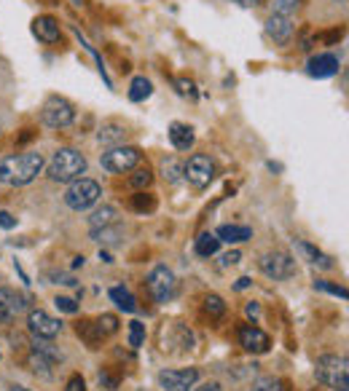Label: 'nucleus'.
Here are the masks:
<instances>
[{"instance_id":"a19ab883","label":"nucleus","mask_w":349,"mask_h":391,"mask_svg":"<svg viewBox=\"0 0 349 391\" xmlns=\"http://www.w3.org/2000/svg\"><path fill=\"white\" fill-rule=\"evenodd\" d=\"M239 260H242V255H239L237 250H231V252H226V255H223V260H221V263H223V266H237Z\"/></svg>"},{"instance_id":"09e8293b","label":"nucleus","mask_w":349,"mask_h":391,"mask_svg":"<svg viewBox=\"0 0 349 391\" xmlns=\"http://www.w3.org/2000/svg\"><path fill=\"white\" fill-rule=\"evenodd\" d=\"M333 391H347V386H339V389H333Z\"/></svg>"},{"instance_id":"79ce46f5","label":"nucleus","mask_w":349,"mask_h":391,"mask_svg":"<svg viewBox=\"0 0 349 391\" xmlns=\"http://www.w3.org/2000/svg\"><path fill=\"white\" fill-rule=\"evenodd\" d=\"M231 3H239L244 8H255V6H263L266 0H231Z\"/></svg>"},{"instance_id":"9b49d317","label":"nucleus","mask_w":349,"mask_h":391,"mask_svg":"<svg viewBox=\"0 0 349 391\" xmlns=\"http://www.w3.org/2000/svg\"><path fill=\"white\" fill-rule=\"evenodd\" d=\"M199 381V373L188 367V370H164V373H158V383H161V389L167 391H191L193 383Z\"/></svg>"},{"instance_id":"8fccbe9b","label":"nucleus","mask_w":349,"mask_h":391,"mask_svg":"<svg viewBox=\"0 0 349 391\" xmlns=\"http://www.w3.org/2000/svg\"><path fill=\"white\" fill-rule=\"evenodd\" d=\"M73 3H78V6H81V3H84V0H73Z\"/></svg>"},{"instance_id":"4c0bfd02","label":"nucleus","mask_w":349,"mask_h":391,"mask_svg":"<svg viewBox=\"0 0 349 391\" xmlns=\"http://www.w3.org/2000/svg\"><path fill=\"white\" fill-rule=\"evenodd\" d=\"M65 391H87V381L81 378V375H70L68 386H65Z\"/></svg>"},{"instance_id":"c03bdc74","label":"nucleus","mask_w":349,"mask_h":391,"mask_svg":"<svg viewBox=\"0 0 349 391\" xmlns=\"http://www.w3.org/2000/svg\"><path fill=\"white\" fill-rule=\"evenodd\" d=\"M193 391H223L218 383H205V386H199V389H193Z\"/></svg>"},{"instance_id":"39448f33","label":"nucleus","mask_w":349,"mask_h":391,"mask_svg":"<svg viewBox=\"0 0 349 391\" xmlns=\"http://www.w3.org/2000/svg\"><path fill=\"white\" fill-rule=\"evenodd\" d=\"M40 121L52 129H68L70 123L75 121V107L73 102H68L65 97H49L43 107H40Z\"/></svg>"},{"instance_id":"a18cd8bd","label":"nucleus","mask_w":349,"mask_h":391,"mask_svg":"<svg viewBox=\"0 0 349 391\" xmlns=\"http://www.w3.org/2000/svg\"><path fill=\"white\" fill-rule=\"evenodd\" d=\"M33 129H24V135L19 137V142H22V145H24V142H30V139H33Z\"/></svg>"},{"instance_id":"f257e3e1","label":"nucleus","mask_w":349,"mask_h":391,"mask_svg":"<svg viewBox=\"0 0 349 391\" xmlns=\"http://www.w3.org/2000/svg\"><path fill=\"white\" fill-rule=\"evenodd\" d=\"M40 171H43V155L35 153V151L0 158V183L3 185H11V187L30 185Z\"/></svg>"},{"instance_id":"423d86ee","label":"nucleus","mask_w":349,"mask_h":391,"mask_svg":"<svg viewBox=\"0 0 349 391\" xmlns=\"http://www.w3.org/2000/svg\"><path fill=\"white\" fill-rule=\"evenodd\" d=\"M215 161L205 153H196L188 158V164H183V177L191 183L193 187H207L215 180Z\"/></svg>"},{"instance_id":"aec40b11","label":"nucleus","mask_w":349,"mask_h":391,"mask_svg":"<svg viewBox=\"0 0 349 391\" xmlns=\"http://www.w3.org/2000/svg\"><path fill=\"white\" fill-rule=\"evenodd\" d=\"M151 94H154V84H151L145 75H138V78L129 84V100H132V102H145Z\"/></svg>"},{"instance_id":"cd10ccee","label":"nucleus","mask_w":349,"mask_h":391,"mask_svg":"<svg viewBox=\"0 0 349 391\" xmlns=\"http://www.w3.org/2000/svg\"><path fill=\"white\" fill-rule=\"evenodd\" d=\"M151 183H154V171L148 169V167L145 169H135L129 174V185L135 187V190H142V187H148Z\"/></svg>"},{"instance_id":"bb28decb","label":"nucleus","mask_w":349,"mask_h":391,"mask_svg":"<svg viewBox=\"0 0 349 391\" xmlns=\"http://www.w3.org/2000/svg\"><path fill=\"white\" fill-rule=\"evenodd\" d=\"M27 365H30V370H33L35 375H40V378H52V359L49 357H43V354L33 351L30 359H27Z\"/></svg>"},{"instance_id":"dca6fc26","label":"nucleus","mask_w":349,"mask_h":391,"mask_svg":"<svg viewBox=\"0 0 349 391\" xmlns=\"http://www.w3.org/2000/svg\"><path fill=\"white\" fill-rule=\"evenodd\" d=\"M336 72H339V59L333 54H317V56H312L309 75H314V78H331Z\"/></svg>"},{"instance_id":"f3484780","label":"nucleus","mask_w":349,"mask_h":391,"mask_svg":"<svg viewBox=\"0 0 349 391\" xmlns=\"http://www.w3.org/2000/svg\"><path fill=\"white\" fill-rule=\"evenodd\" d=\"M193 139H196V135H193V129L188 123H180V121L170 123V142H172L174 151H188V148H193Z\"/></svg>"},{"instance_id":"2f4dec72","label":"nucleus","mask_w":349,"mask_h":391,"mask_svg":"<svg viewBox=\"0 0 349 391\" xmlns=\"http://www.w3.org/2000/svg\"><path fill=\"white\" fill-rule=\"evenodd\" d=\"M174 89H177V94H180V97H188V100H196V97H199L196 84L188 81V78H174Z\"/></svg>"},{"instance_id":"b1692460","label":"nucleus","mask_w":349,"mask_h":391,"mask_svg":"<svg viewBox=\"0 0 349 391\" xmlns=\"http://www.w3.org/2000/svg\"><path fill=\"white\" fill-rule=\"evenodd\" d=\"M161 177L167 180V183H180V177H183V164L170 155V158H161Z\"/></svg>"},{"instance_id":"6e6552de","label":"nucleus","mask_w":349,"mask_h":391,"mask_svg":"<svg viewBox=\"0 0 349 391\" xmlns=\"http://www.w3.org/2000/svg\"><path fill=\"white\" fill-rule=\"evenodd\" d=\"M258 266L274 282H285V279H290L296 273V260L288 255V252H266Z\"/></svg>"},{"instance_id":"ddd939ff","label":"nucleus","mask_w":349,"mask_h":391,"mask_svg":"<svg viewBox=\"0 0 349 391\" xmlns=\"http://www.w3.org/2000/svg\"><path fill=\"white\" fill-rule=\"evenodd\" d=\"M293 33H296V27H293V19L290 17L272 14V17L266 19V35H269L277 46H288V43L293 40Z\"/></svg>"},{"instance_id":"72a5a7b5","label":"nucleus","mask_w":349,"mask_h":391,"mask_svg":"<svg viewBox=\"0 0 349 391\" xmlns=\"http://www.w3.org/2000/svg\"><path fill=\"white\" fill-rule=\"evenodd\" d=\"M142 340H145V324L132 322L129 324V346L138 348V346H142Z\"/></svg>"},{"instance_id":"3c124183","label":"nucleus","mask_w":349,"mask_h":391,"mask_svg":"<svg viewBox=\"0 0 349 391\" xmlns=\"http://www.w3.org/2000/svg\"><path fill=\"white\" fill-rule=\"evenodd\" d=\"M336 3H347V0H336Z\"/></svg>"},{"instance_id":"6ab92c4d","label":"nucleus","mask_w":349,"mask_h":391,"mask_svg":"<svg viewBox=\"0 0 349 391\" xmlns=\"http://www.w3.org/2000/svg\"><path fill=\"white\" fill-rule=\"evenodd\" d=\"M215 236L221 238V241H228V244H242V241L253 238V231L247 225H221Z\"/></svg>"},{"instance_id":"20e7f679","label":"nucleus","mask_w":349,"mask_h":391,"mask_svg":"<svg viewBox=\"0 0 349 391\" xmlns=\"http://www.w3.org/2000/svg\"><path fill=\"white\" fill-rule=\"evenodd\" d=\"M314 375H317L320 383H325V386H331V389L347 386V378H349L347 357H333V354L320 357L317 359V367H314Z\"/></svg>"},{"instance_id":"7ed1b4c3","label":"nucleus","mask_w":349,"mask_h":391,"mask_svg":"<svg viewBox=\"0 0 349 391\" xmlns=\"http://www.w3.org/2000/svg\"><path fill=\"white\" fill-rule=\"evenodd\" d=\"M100 196H103L100 183H94L89 177H78V180L70 183L68 193H65V204L73 212H87V209H91V206L100 201Z\"/></svg>"},{"instance_id":"c9c22d12","label":"nucleus","mask_w":349,"mask_h":391,"mask_svg":"<svg viewBox=\"0 0 349 391\" xmlns=\"http://www.w3.org/2000/svg\"><path fill=\"white\" fill-rule=\"evenodd\" d=\"M314 287L322 289V292H331V295H336V298H347V289L336 287V284H331V282H314Z\"/></svg>"},{"instance_id":"473e14b6","label":"nucleus","mask_w":349,"mask_h":391,"mask_svg":"<svg viewBox=\"0 0 349 391\" xmlns=\"http://www.w3.org/2000/svg\"><path fill=\"white\" fill-rule=\"evenodd\" d=\"M298 11V0H274V11L272 14H279V17H290Z\"/></svg>"},{"instance_id":"f704fd0d","label":"nucleus","mask_w":349,"mask_h":391,"mask_svg":"<svg viewBox=\"0 0 349 391\" xmlns=\"http://www.w3.org/2000/svg\"><path fill=\"white\" fill-rule=\"evenodd\" d=\"M250 391H279V383L274 381V378H258Z\"/></svg>"},{"instance_id":"a211bd4d","label":"nucleus","mask_w":349,"mask_h":391,"mask_svg":"<svg viewBox=\"0 0 349 391\" xmlns=\"http://www.w3.org/2000/svg\"><path fill=\"white\" fill-rule=\"evenodd\" d=\"M126 135H129V132H126V126H124V123H119V121H107V123H103V126H100L97 139H100L103 145L116 148V145H121L124 137H126Z\"/></svg>"},{"instance_id":"5701e85b","label":"nucleus","mask_w":349,"mask_h":391,"mask_svg":"<svg viewBox=\"0 0 349 391\" xmlns=\"http://www.w3.org/2000/svg\"><path fill=\"white\" fill-rule=\"evenodd\" d=\"M218 250H221V238L215 236V233H202V236L196 238V255L212 257Z\"/></svg>"},{"instance_id":"e433bc0d","label":"nucleus","mask_w":349,"mask_h":391,"mask_svg":"<svg viewBox=\"0 0 349 391\" xmlns=\"http://www.w3.org/2000/svg\"><path fill=\"white\" fill-rule=\"evenodd\" d=\"M54 306L59 308V311H65V314H78V303L73 298H57Z\"/></svg>"},{"instance_id":"0eeeda50","label":"nucleus","mask_w":349,"mask_h":391,"mask_svg":"<svg viewBox=\"0 0 349 391\" xmlns=\"http://www.w3.org/2000/svg\"><path fill=\"white\" fill-rule=\"evenodd\" d=\"M100 164H103V169L116 171V174L132 171L140 164V151L132 148V145H116V148L105 151L103 158H100Z\"/></svg>"},{"instance_id":"1a4fd4ad","label":"nucleus","mask_w":349,"mask_h":391,"mask_svg":"<svg viewBox=\"0 0 349 391\" xmlns=\"http://www.w3.org/2000/svg\"><path fill=\"white\" fill-rule=\"evenodd\" d=\"M27 330L33 332V338L52 340L59 335L62 324H59V319H54L52 314H46L43 308H33V311L27 314Z\"/></svg>"},{"instance_id":"a878e982","label":"nucleus","mask_w":349,"mask_h":391,"mask_svg":"<svg viewBox=\"0 0 349 391\" xmlns=\"http://www.w3.org/2000/svg\"><path fill=\"white\" fill-rule=\"evenodd\" d=\"M75 332L87 340L89 348H97V346L103 343V335H100V330H97V324L94 322H81L78 327H75Z\"/></svg>"},{"instance_id":"4be33fe9","label":"nucleus","mask_w":349,"mask_h":391,"mask_svg":"<svg viewBox=\"0 0 349 391\" xmlns=\"http://www.w3.org/2000/svg\"><path fill=\"white\" fill-rule=\"evenodd\" d=\"M110 300L121 308V311H126V314H135V311H138V300H135V295H132L126 287L110 289Z\"/></svg>"},{"instance_id":"393cba45","label":"nucleus","mask_w":349,"mask_h":391,"mask_svg":"<svg viewBox=\"0 0 349 391\" xmlns=\"http://www.w3.org/2000/svg\"><path fill=\"white\" fill-rule=\"evenodd\" d=\"M298 250H301L304 255L309 257V260H312L314 266H320V268H331V266H333V263H331V257H328V255H322V252H320L317 247H312L309 241H298Z\"/></svg>"},{"instance_id":"ea45409f","label":"nucleus","mask_w":349,"mask_h":391,"mask_svg":"<svg viewBox=\"0 0 349 391\" xmlns=\"http://www.w3.org/2000/svg\"><path fill=\"white\" fill-rule=\"evenodd\" d=\"M0 228H6V231L17 228V217H11L8 212H0Z\"/></svg>"},{"instance_id":"9d476101","label":"nucleus","mask_w":349,"mask_h":391,"mask_svg":"<svg viewBox=\"0 0 349 391\" xmlns=\"http://www.w3.org/2000/svg\"><path fill=\"white\" fill-rule=\"evenodd\" d=\"M148 289L156 298V303H167L174 295V273L167 266H156L148 273Z\"/></svg>"},{"instance_id":"f03ea898","label":"nucleus","mask_w":349,"mask_h":391,"mask_svg":"<svg viewBox=\"0 0 349 391\" xmlns=\"http://www.w3.org/2000/svg\"><path fill=\"white\" fill-rule=\"evenodd\" d=\"M46 174H49L52 183H73L81 174H87V158H84V153H78L73 148H59L52 155Z\"/></svg>"},{"instance_id":"49530a36","label":"nucleus","mask_w":349,"mask_h":391,"mask_svg":"<svg viewBox=\"0 0 349 391\" xmlns=\"http://www.w3.org/2000/svg\"><path fill=\"white\" fill-rule=\"evenodd\" d=\"M250 284H253V282H250V279H247V276H242V279H239V282H237V289H247V287H250Z\"/></svg>"},{"instance_id":"7c9ffc66","label":"nucleus","mask_w":349,"mask_h":391,"mask_svg":"<svg viewBox=\"0 0 349 391\" xmlns=\"http://www.w3.org/2000/svg\"><path fill=\"white\" fill-rule=\"evenodd\" d=\"M205 311H207L212 319H221V316L226 314V303H223V298H218V295H207V298H205Z\"/></svg>"},{"instance_id":"de8ad7c7","label":"nucleus","mask_w":349,"mask_h":391,"mask_svg":"<svg viewBox=\"0 0 349 391\" xmlns=\"http://www.w3.org/2000/svg\"><path fill=\"white\" fill-rule=\"evenodd\" d=\"M11 391H30V389H24V386H11Z\"/></svg>"},{"instance_id":"37998d69","label":"nucleus","mask_w":349,"mask_h":391,"mask_svg":"<svg viewBox=\"0 0 349 391\" xmlns=\"http://www.w3.org/2000/svg\"><path fill=\"white\" fill-rule=\"evenodd\" d=\"M244 311H247V316H258V311H261V308H258V303H247Z\"/></svg>"},{"instance_id":"f8f14e48","label":"nucleus","mask_w":349,"mask_h":391,"mask_svg":"<svg viewBox=\"0 0 349 391\" xmlns=\"http://www.w3.org/2000/svg\"><path fill=\"white\" fill-rule=\"evenodd\" d=\"M239 346H242L244 351H253V354H266L269 346H272V340H269V335L263 332L261 327L244 324V327H239Z\"/></svg>"},{"instance_id":"412c9836","label":"nucleus","mask_w":349,"mask_h":391,"mask_svg":"<svg viewBox=\"0 0 349 391\" xmlns=\"http://www.w3.org/2000/svg\"><path fill=\"white\" fill-rule=\"evenodd\" d=\"M116 222V209L113 206H97L94 212H91V217H89V225H91V231H97V228H110Z\"/></svg>"},{"instance_id":"2eb2a0df","label":"nucleus","mask_w":349,"mask_h":391,"mask_svg":"<svg viewBox=\"0 0 349 391\" xmlns=\"http://www.w3.org/2000/svg\"><path fill=\"white\" fill-rule=\"evenodd\" d=\"M33 33H35V38L43 40V43H57L62 30H59V22L54 17H38L33 22Z\"/></svg>"},{"instance_id":"58836bf2","label":"nucleus","mask_w":349,"mask_h":391,"mask_svg":"<svg viewBox=\"0 0 349 391\" xmlns=\"http://www.w3.org/2000/svg\"><path fill=\"white\" fill-rule=\"evenodd\" d=\"M100 386L103 389H107V391H113V389H119V378H113L110 373H100Z\"/></svg>"},{"instance_id":"c756f323","label":"nucleus","mask_w":349,"mask_h":391,"mask_svg":"<svg viewBox=\"0 0 349 391\" xmlns=\"http://www.w3.org/2000/svg\"><path fill=\"white\" fill-rule=\"evenodd\" d=\"M97 330H100V335L103 338H107V335H116L119 332V319L113 316V314H103L100 319H97Z\"/></svg>"},{"instance_id":"4468645a","label":"nucleus","mask_w":349,"mask_h":391,"mask_svg":"<svg viewBox=\"0 0 349 391\" xmlns=\"http://www.w3.org/2000/svg\"><path fill=\"white\" fill-rule=\"evenodd\" d=\"M24 308H27V298L24 295H19L17 289L0 287V322H11Z\"/></svg>"},{"instance_id":"c85d7f7f","label":"nucleus","mask_w":349,"mask_h":391,"mask_svg":"<svg viewBox=\"0 0 349 391\" xmlns=\"http://www.w3.org/2000/svg\"><path fill=\"white\" fill-rule=\"evenodd\" d=\"M132 209H135V212H154V209H156V199H154L151 193H142V190H140V193L132 196Z\"/></svg>"}]
</instances>
